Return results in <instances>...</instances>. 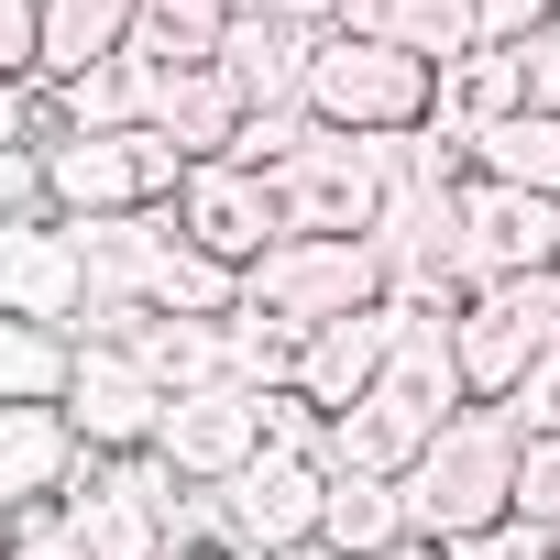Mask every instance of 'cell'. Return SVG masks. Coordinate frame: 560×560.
I'll list each match as a JSON object with an SVG mask.
<instances>
[{
	"instance_id": "6da1fadb",
	"label": "cell",
	"mask_w": 560,
	"mask_h": 560,
	"mask_svg": "<svg viewBox=\"0 0 560 560\" xmlns=\"http://www.w3.org/2000/svg\"><path fill=\"white\" fill-rule=\"evenodd\" d=\"M516 418L505 407H462L429 451H418V472H407V516H418V538H440V549H462V538H494L505 516H516Z\"/></svg>"
},
{
	"instance_id": "7a4b0ae2",
	"label": "cell",
	"mask_w": 560,
	"mask_h": 560,
	"mask_svg": "<svg viewBox=\"0 0 560 560\" xmlns=\"http://www.w3.org/2000/svg\"><path fill=\"white\" fill-rule=\"evenodd\" d=\"M308 121L352 132V143H418L440 121V67L407 45H363V34H319L308 67Z\"/></svg>"
},
{
	"instance_id": "3957f363",
	"label": "cell",
	"mask_w": 560,
	"mask_h": 560,
	"mask_svg": "<svg viewBox=\"0 0 560 560\" xmlns=\"http://www.w3.org/2000/svg\"><path fill=\"white\" fill-rule=\"evenodd\" d=\"M396 264L385 242H341V231H298L275 242L253 275H242V308L264 319H298V330H330V319H363V308H396Z\"/></svg>"
},
{
	"instance_id": "277c9868",
	"label": "cell",
	"mask_w": 560,
	"mask_h": 560,
	"mask_svg": "<svg viewBox=\"0 0 560 560\" xmlns=\"http://www.w3.org/2000/svg\"><path fill=\"white\" fill-rule=\"evenodd\" d=\"M45 187L56 220H132V209H176L187 154L143 121V132H56L45 143Z\"/></svg>"
},
{
	"instance_id": "5b68a950",
	"label": "cell",
	"mask_w": 560,
	"mask_h": 560,
	"mask_svg": "<svg viewBox=\"0 0 560 560\" xmlns=\"http://www.w3.org/2000/svg\"><path fill=\"white\" fill-rule=\"evenodd\" d=\"M287 220L298 231H341V242H385V220L407 209V143H352V132H319L287 176Z\"/></svg>"
},
{
	"instance_id": "8992f818",
	"label": "cell",
	"mask_w": 560,
	"mask_h": 560,
	"mask_svg": "<svg viewBox=\"0 0 560 560\" xmlns=\"http://www.w3.org/2000/svg\"><path fill=\"white\" fill-rule=\"evenodd\" d=\"M451 352H462V385L472 407H505L549 352H560V275H516V287H483L462 319H451Z\"/></svg>"
},
{
	"instance_id": "52a82bcc",
	"label": "cell",
	"mask_w": 560,
	"mask_h": 560,
	"mask_svg": "<svg viewBox=\"0 0 560 560\" xmlns=\"http://www.w3.org/2000/svg\"><path fill=\"white\" fill-rule=\"evenodd\" d=\"M319 516H330V462H319V451H264L242 483H220V538H231V560L319 549Z\"/></svg>"
},
{
	"instance_id": "ba28073f",
	"label": "cell",
	"mask_w": 560,
	"mask_h": 560,
	"mask_svg": "<svg viewBox=\"0 0 560 560\" xmlns=\"http://www.w3.org/2000/svg\"><path fill=\"white\" fill-rule=\"evenodd\" d=\"M451 242H462V275L472 298L483 287H516V275H560V198H527V187H494V176H462L451 187Z\"/></svg>"
},
{
	"instance_id": "9c48e42d",
	"label": "cell",
	"mask_w": 560,
	"mask_h": 560,
	"mask_svg": "<svg viewBox=\"0 0 560 560\" xmlns=\"http://www.w3.org/2000/svg\"><path fill=\"white\" fill-rule=\"evenodd\" d=\"M176 231L209 253V264H231V275H253L275 242H298V220H287V187L275 176H253V165H187V187H176Z\"/></svg>"
},
{
	"instance_id": "30bf717a",
	"label": "cell",
	"mask_w": 560,
	"mask_h": 560,
	"mask_svg": "<svg viewBox=\"0 0 560 560\" xmlns=\"http://www.w3.org/2000/svg\"><path fill=\"white\" fill-rule=\"evenodd\" d=\"M165 385L143 374V352L132 341H78V385H67V418H78V440L100 451V462H143L154 440H165Z\"/></svg>"
},
{
	"instance_id": "8fae6325",
	"label": "cell",
	"mask_w": 560,
	"mask_h": 560,
	"mask_svg": "<svg viewBox=\"0 0 560 560\" xmlns=\"http://www.w3.org/2000/svg\"><path fill=\"white\" fill-rule=\"evenodd\" d=\"M0 319H34V330H100V287H89V253L67 220L34 231H0Z\"/></svg>"
},
{
	"instance_id": "7c38bea8",
	"label": "cell",
	"mask_w": 560,
	"mask_h": 560,
	"mask_svg": "<svg viewBox=\"0 0 560 560\" xmlns=\"http://www.w3.org/2000/svg\"><path fill=\"white\" fill-rule=\"evenodd\" d=\"M154 462L176 472V483H242L253 462H264V396L253 385H209V396H176L165 407V440H154Z\"/></svg>"
},
{
	"instance_id": "4fadbf2b",
	"label": "cell",
	"mask_w": 560,
	"mask_h": 560,
	"mask_svg": "<svg viewBox=\"0 0 560 560\" xmlns=\"http://www.w3.org/2000/svg\"><path fill=\"white\" fill-rule=\"evenodd\" d=\"M89 440H78V418L67 407H0V505L12 516H34V505H67L78 483H89Z\"/></svg>"
},
{
	"instance_id": "5bb4252c",
	"label": "cell",
	"mask_w": 560,
	"mask_h": 560,
	"mask_svg": "<svg viewBox=\"0 0 560 560\" xmlns=\"http://www.w3.org/2000/svg\"><path fill=\"white\" fill-rule=\"evenodd\" d=\"M396 341H407V308H363V319H330V330H308V396L330 407V418H352L363 396H385V363H396Z\"/></svg>"
},
{
	"instance_id": "9a60e30c",
	"label": "cell",
	"mask_w": 560,
	"mask_h": 560,
	"mask_svg": "<svg viewBox=\"0 0 560 560\" xmlns=\"http://www.w3.org/2000/svg\"><path fill=\"white\" fill-rule=\"evenodd\" d=\"M220 67L242 78V100H253V110H308V67H319V34L253 0V12L231 23V45H220Z\"/></svg>"
},
{
	"instance_id": "2e32d148",
	"label": "cell",
	"mask_w": 560,
	"mask_h": 560,
	"mask_svg": "<svg viewBox=\"0 0 560 560\" xmlns=\"http://www.w3.org/2000/svg\"><path fill=\"white\" fill-rule=\"evenodd\" d=\"M242 121H253V100H242V78L209 56V67H165V89H154V132L187 154V165H220L231 143H242Z\"/></svg>"
},
{
	"instance_id": "e0dca14e",
	"label": "cell",
	"mask_w": 560,
	"mask_h": 560,
	"mask_svg": "<svg viewBox=\"0 0 560 560\" xmlns=\"http://www.w3.org/2000/svg\"><path fill=\"white\" fill-rule=\"evenodd\" d=\"M516 110H527V56H516V45H472V56L440 67V121H429V132L472 154V143H483L494 121H516Z\"/></svg>"
},
{
	"instance_id": "ac0fdd59",
	"label": "cell",
	"mask_w": 560,
	"mask_h": 560,
	"mask_svg": "<svg viewBox=\"0 0 560 560\" xmlns=\"http://www.w3.org/2000/svg\"><path fill=\"white\" fill-rule=\"evenodd\" d=\"M407 538H418V516H407V483H385V472H330L319 549H341V560H385V549H407Z\"/></svg>"
},
{
	"instance_id": "d6986e66",
	"label": "cell",
	"mask_w": 560,
	"mask_h": 560,
	"mask_svg": "<svg viewBox=\"0 0 560 560\" xmlns=\"http://www.w3.org/2000/svg\"><path fill=\"white\" fill-rule=\"evenodd\" d=\"M132 34H143V0H45V89L132 56Z\"/></svg>"
},
{
	"instance_id": "ffe728a7",
	"label": "cell",
	"mask_w": 560,
	"mask_h": 560,
	"mask_svg": "<svg viewBox=\"0 0 560 560\" xmlns=\"http://www.w3.org/2000/svg\"><path fill=\"white\" fill-rule=\"evenodd\" d=\"M132 352H143V374H154L165 396L242 385V363H231V319H143V330H132Z\"/></svg>"
},
{
	"instance_id": "44dd1931",
	"label": "cell",
	"mask_w": 560,
	"mask_h": 560,
	"mask_svg": "<svg viewBox=\"0 0 560 560\" xmlns=\"http://www.w3.org/2000/svg\"><path fill=\"white\" fill-rule=\"evenodd\" d=\"M429 440H440L429 418H407L396 396H363L352 418H330V451H319V462H330V472H385V483H407Z\"/></svg>"
},
{
	"instance_id": "7402d4cb",
	"label": "cell",
	"mask_w": 560,
	"mask_h": 560,
	"mask_svg": "<svg viewBox=\"0 0 560 560\" xmlns=\"http://www.w3.org/2000/svg\"><path fill=\"white\" fill-rule=\"evenodd\" d=\"M154 89H165V67L110 56V67H89V78L56 89V121H67V132H143V121H154Z\"/></svg>"
},
{
	"instance_id": "603a6c76",
	"label": "cell",
	"mask_w": 560,
	"mask_h": 560,
	"mask_svg": "<svg viewBox=\"0 0 560 560\" xmlns=\"http://www.w3.org/2000/svg\"><path fill=\"white\" fill-rule=\"evenodd\" d=\"M385 396H396L407 418H429V429H451V418L472 407V385H462V352H451V330H429V319H407V341H396V363H385Z\"/></svg>"
},
{
	"instance_id": "cb8c5ba5",
	"label": "cell",
	"mask_w": 560,
	"mask_h": 560,
	"mask_svg": "<svg viewBox=\"0 0 560 560\" xmlns=\"http://www.w3.org/2000/svg\"><path fill=\"white\" fill-rule=\"evenodd\" d=\"M242 12H253V0H143L132 56H143V67H209V56L231 45Z\"/></svg>"
},
{
	"instance_id": "d4e9b609",
	"label": "cell",
	"mask_w": 560,
	"mask_h": 560,
	"mask_svg": "<svg viewBox=\"0 0 560 560\" xmlns=\"http://www.w3.org/2000/svg\"><path fill=\"white\" fill-rule=\"evenodd\" d=\"M67 385H78V330L0 319V407H67Z\"/></svg>"
},
{
	"instance_id": "484cf974",
	"label": "cell",
	"mask_w": 560,
	"mask_h": 560,
	"mask_svg": "<svg viewBox=\"0 0 560 560\" xmlns=\"http://www.w3.org/2000/svg\"><path fill=\"white\" fill-rule=\"evenodd\" d=\"M472 176L494 187H527V198H560V110H516L472 143Z\"/></svg>"
},
{
	"instance_id": "4316f807",
	"label": "cell",
	"mask_w": 560,
	"mask_h": 560,
	"mask_svg": "<svg viewBox=\"0 0 560 560\" xmlns=\"http://www.w3.org/2000/svg\"><path fill=\"white\" fill-rule=\"evenodd\" d=\"M231 308H242V275L209 264V253L176 231L165 264H154V287H143V319H231Z\"/></svg>"
},
{
	"instance_id": "83f0119b",
	"label": "cell",
	"mask_w": 560,
	"mask_h": 560,
	"mask_svg": "<svg viewBox=\"0 0 560 560\" xmlns=\"http://www.w3.org/2000/svg\"><path fill=\"white\" fill-rule=\"evenodd\" d=\"M231 363H242V385H298L308 374V330L264 319V308H231Z\"/></svg>"
},
{
	"instance_id": "f1b7e54d",
	"label": "cell",
	"mask_w": 560,
	"mask_h": 560,
	"mask_svg": "<svg viewBox=\"0 0 560 560\" xmlns=\"http://www.w3.org/2000/svg\"><path fill=\"white\" fill-rule=\"evenodd\" d=\"M308 143H319V121H308V110H253V121H242V143H231V165H253V176H287Z\"/></svg>"
},
{
	"instance_id": "f546056e",
	"label": "cell",
	"mask_w": 560,
	"mask_h": 560,
	"mask_svg": "<svg viewBox=\"0 0 560 560\" xmlns=\"http://www.w3.org/2000/svg\"><path fill=\"white\" fill-rule=\"evenodd\" d=\"M516 516L560 538V440H527L516 451Z\"/></svg>"
},
{
	"instance_id": "4dcf8cb0",
	"label": "cell",
	"mask_w": 560,
	"mask_h": 560,
	"mask_svg": "<svg viewBox=\"0 0 560 560\" xmlns=\"http://www.w3.org/2000/svg\"><path fill=\"white\" fill-rule=\"evenodd\" d=\"M505 418H516V440H560V352H549V363L505 396Z\"/></svg>"
},
{
	"instance_id": "1f68e13d",
	"label": "cell",
	"mask_w": 560,
	"mask_h": 560,
	"mask_svg": "<svg viewBox=\"0 0 560 560\" xmlns=\"http://www.w3.org/2000/svg\"><path fill=\"white\" fill-rule=\"evenodd\" d=\"M12 560H89V549H78L67 505H34V516H12Z\"/></svg>"
},
{
	"instance_id": "d6a6232c",
	"label": "cell",
	"mask_w": 560,
	"mask_h": 560,
	"mask_svg": "<svg viewBox=\"0 0 560 560\" xmlns=\"http://www.w3.org/2000/svg\"><path fill=\"white\" fill-rule=\"evenodd\" d=\"M516 56H527V110H560V23H549V34H527Z\"/></svg>"
},
{
	"instance_id": "836d02e7",
	"label": "cell",
	"mask_w": 560,
	"mask_h": 560,
	"mask_svg": "<svg viewBox=\"0 0 560 560\" xmlns=\"http://www.w3.org/2000/svg\"><path fill=\"white\" fill-rule=\"evenodd\" d=\"M264 12H287V23H308V34H341L352 0H264Z\"/></svg>"
},
{
	"instance_id": "e575fe53",
	"label": "cell",
	"mask_w": 560,
	"mask_h": 560,
	"mask_svg": "<svg viewBox=\"0 0 560 560\" xmlns=\"http://www.w3.org/2000/svg\"><path fill=\"white\" fill-rule=\"evenodd\" d=\"M385 560H451V549H440V538H407V549H385Z\"/></svg>"
},
{
	"instance_id": "d590c367",
	"label": "cell",
	"mask_w": 560,
	"mask_h": 560,
	"mask_svg": "<svg viewBox=\"0 0 560 560\" xmlns=\"http://www.w3.org/2000/svg\"><path fill=\"white\" fill-rule=\"evenodd\" d=\"M549 23H560V12H549Z\"/></svg>"
}]
</instances>
